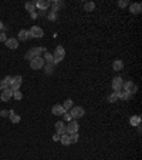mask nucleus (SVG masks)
<instances>
[{"mask_svg":"<svg viewBox=\"0 0 142 160\" xmlns=\"http://www.w3.org/2000/svg\"><path fill=\"white\" fill-rule=\"evenodd\" d=\"M13 90L12 89H4L1 91V96H0V99H1V102H9L12 97H13Z\"/></svg>","mask_w":142,"mask_h":160,"instance_id":"9b49d317","label":"nucleus"},{"mask_svg":"<svg viewBox=\"0 0 142 160\" xmlns=\"http://www.w3.org/2000/svg\"><path fill=\"white\" fill-rule=\"evenodd\" d=\"M30 16H31V19H37V13H30Z\"/></svg>","mask_w":142,"mask_h":160,"instance_id":"58836bf2","label":"nucleus"},{"mask_svg":"<svg viewBox=\"0 0 142 160\" xmlns=\"http://www.w3.org/2000/svg\"><path fill=\"white\" fill-rule=\"evenodd\" d=\"M51 113H53L54 116H63L66 113V110H64V107L61 106V105H54L53 109H51Z\"/></svg>","mask_w":142,"mask_h":160,"instance_id":"4468645a","label":"nucleus"},{"mask_svg":"<svg viewBox=\"0 0 142 160\" xmlns=\"http://www.w3.org/2000/svg\"><path fill=\"white\" fill-rule=\"evenodd\" d=\"M141 10H142L141 3H132V4L129 6V12H131L132 15H139Z\"/></svg>","mask_w":142,"mask_h":160,"instance_id":"2eb2a0df","label":"nucleus"},{"mask_svg":"<svg viewBox=\"0 0 142 160\" xmlns=\"http://www.w3.org/2000/svg\"><path fill=\"white\" fill-rule=\"evenodd\" d=\"M94 9H95V3H92V1L84 3V10L85 12H94Z\"/></svg>","mask_w":142,"mask_h":160,"instance_id":"b1692460","label":"nucleus"},{"mask_svg":"<svg viewBox=\"0 0 142 160\" xmlns=\"http://www.w3.org/2000/svg\"><path fill=\"white\" fill-rule=\"evenodd\" d=\"M112 69L117 71L122 70V69H124V62H122V60H115V62L112 63Z\"/></svg>","mask_w":142,"mask_h":160,"instance_id":"412c9836","label":"nucleus"},{"mask_svg":"<svg viewBox=\"0 0 142 160\" xmlns=\"http://www.w3.org/2000/svg\"><path fill=\"white\" fill-rule=\"evenodd\" d=\"M117 94H118V99H122V100H129L131 99V93H128V91H124V90H119V91H117Z\"/></svg>","mask_w":142,"mask_h":160,"instance_id":"a211bd4d","label":"nucleus"},{"mask_svg":"<svg viewBox=\"0 0 142 160\" xmlns=\"http://www.w3.org/2000/svg\"><path fill=\"white\" fill-rule=\"evenodd\" d=\"M3 80L6 82V85H7V86H10V85H12V80H13V77H12V76H6Z\"/></svg>","mask_w":142,"mask_h":160,"instance_id":"72a5a7b5","label":"nucleus"},{"mask_svg":"<svg viewBox=\"0 0 142 160\" xmlns=\"http://www.w3.org/2000/svg\"><path fill=\"white\" fill-rule=\"evenodd\" d=\"M0 116H1V117H7V116H9V112H7V110H1V112H0Z\"/></svg>","mask_w":142,"mask_h":160,"instance_id":"e433bc0d","label":"nucleus"},{"mask_svg":"<svg viewBox=\"0 0 142 160\" xmlns=\"http://www.w3.org/2000/svg\"><path fill=\"white\" fill-rule=\"evenodd\" d=\"M122 90L124 91H128V93H131V94H135L137 93V90H138V87L132 83V82H125V83H122Z\"/></svg>","mask_w":142,"mask_h":160,"instance_id":"0eeeda50","label":"nucleus"},{"mask_svg":"<svg viewBox=\"0 0 142 160\" xmlns=\"http://www.w3.org/2000/svg\"><path fill=\"white\" fill-rule=\"evenodd\" d=\"M53 140H60V134H57V133H54V136H53Z\"/></svg>","mask_w":142,"mask_h":160,"instance_id":"4c0bfd02","label":"nucleus"},{"mask_svg":"<svg viewBox=\"0 0 142 160\" xmlns=\"http://www.w3.org/2000/svg\"><path fill=\"white\" fill-rule=\"evenodd\" d=\"M13 97H14L16 100H21V99H23V93H21L20 90H16V91L13 93Z\"/></svg>","mask_w":142,"mask_h":160,"instance_id":"c756f323","label":"nucleus"},{"mask_svg":"<svg viewBox=\"0 0 142 160\" xmlns=\"http://www.w3.org/2000/svg\"><path fill=\"white\" fill-rule=\"evenodd\" d=\"M4 89H9V86L6 85V82H4V80H0V90L3 91Z\"/></svg>","mask_w":142,"mask_h":160,"instance_id":"f704fd0d","label":"nucleus"},{"mask_svg":"<svg viewBox=\"0 0 142 160\" xmlns=\"http://www.w3.org/2000/svg\"><path fill=\"white\" fill-rule=\"evenodd\" d=\"M47 17H48V20H51V21H54V20H57V17H58V15H57L55 12H53V10H51V12H50V13L47 15Z\"/></svg>","mask_w":142,"mask_h":160,"instance_id":"c85d7f7f","label":"nucleus"},{"mask_svg":"<svg viewBox=\"0 0 142 160\" xmlns=\"http://www.w3.org/2000/svg\"><path fill=\"white\" fill-rule=\"evenodd\" d=\"M41 54H43V47H34V49H30L26 53V59L27 60H31L34 57H41Z\"/></svg>","mask_w":142,"mask_h":160,"instance_id":"7ed1b4c3","label":"nucleus"},{"mask_svg":"<svg viewBox=\"0 0 142 160\" xmlns=\"http://www.w3.org/2000/svg\"><path fill=\"white\" fill-rule=\"evenodd\" d=\"M54 126H55V133H57V134L61 136V134L67 133V129H66V123H64V122H57Z\"/></svg>","mask_w":142,"mask_h":160,"instance_id":"f8f14e48","label":"nucleus"},{"mask_svg":"<svg viewBox=\"0 0 142 160\" xmlns=\"http://www.w3.org/2000/svg\"><path fill=\"white\" fill-rule=\"evenodd\" d=\"M21 83H23V77H21V76H14V77H13V80H12V85L9 86V89H12L13 91L20 90Z\"/></svg>","mask_w":142,"mask_h":160,"instance_id":"423d86ee","label":"nucleus"},{"mask_svg":"<svg viewBox=\"0 0 142 160\" xmlns=\"http://www.w3.org/2000/svg\"><path fill=\"white\" fill-rule=\"evenodd\" d=\"M71 116H72V119L74 120H77V119H80V117H83L84 114H85V110L83 109V107H80V106H72L71 107Z\"/></svg>","mask_w":142,"mask_h":160,"instance_id":"20e7f679","label":"nucleus"},{"mask_svg":"<svg viewBox=\"0 0 142 160\" xmlns=\"http://www.w3.org/2000/svg\"><path fill=\"white\" fill-rule=\"evenodd\" d=\"M50 4H51V1H48V0H38V1H36V7L40 12H46L50 7Z\"/></svg>","mask_w":142,"mask_h":160,"instance_id":"1a4fd4ad","label":"nucleus"},{"mask_svg":"<svg viewBox=\"0 0 142 160\" xmlns=\"http://www.w3.org/2000/svg\"><path fill=\"white\" fill-rule=\"evenodd\" d=\"M3 26H4V24H3V23H1V20H0V32L3 30Z\"/></svg>","mask_w":142,"mask_h":160,"instance_id":"ea45409f","label":"nucleus"},{"mask_svg":"<svg viewBox=\"0 0 142 160\" xmlns=\"http://www.w3.org/2000/svg\"><path fill=\"white\" fill-rule=\"evenodd\" d=\"M26 10L30 12V13H34L36 12V1H27V3H26Z\"/></svg>","mask_w":142,"mask_h":160,"instance_id":"5701e85b","label":"nucleus"},{"mask_svg":"<svg viewBox=\"0 0 142 160\" xmlns=\"http://www.w3.org/2000/svg\"><path fill=\"white\" fill-rule=\"evenodd\" d=\"M128 4H129L128 0H119V1H118V6H119V7H126Z\"/></svg>","mask_w":142,"mask_h":160,"instance_id":"2f4dec72","label":"nucleus"},{"mask_svg":"<svg viewBox=\"0 0 142 160\" xmlns=\"http://www.w3.org/2000/svg\"><path fill=\"white\" fill-rule=\"evenodd\" d=\"M78 133H72V134H70V140H71V143H77L78 142Z\"/></svg>","mask_w":142,"mask_h":160,"instance_id":"7c9ffc66","label":"nucleus"},{"mask_svg":"<svg viewBox=\"0 0 142 160\" xmlns=\"http://www.w3.org/2000/svg\"><path fill=\"white\" fill-rule=\"evenodd\" d=\"M44 64H46V63H44L43 57H34V59L30 60V67H31L33 70H40V69H43Z\"/></svg>","mask_w":142,"mask_h":160,"instance_id":"f03ea898","label":"nucleus"},{"mask_svg":"<svg viewBox=\"0 0 142 160\" xmlns=\"http://www.w3.org/2000/svg\"><path fill=\"white\" fill-rule=\"evenodd\" d=\"M66 57V49L63 46H57L55 50H54V54H53V64H58L63 59Z\"/></svg>","mask_w":142,"mask_h":160,"instance_id":"f257e3e1","label":"nucleus"},{"mask_svg":"<svg viewBox=\"0 0 142 160\" xmlns=\"http://www.w3.org/2000/svg\"><path fill=\"white\" fill-rule=\"evenodd\" d=\"M18 39H20V42H26V40H29L30 39V33H29V30H24V29H21L20 32H18ZM17 39V40H18Z\"/></svg>","mask_w":142,"mask_h":160,"instance_id":"dca6fc26","label":"nucleus"},{"mask_svg":"<svg viewBox=\"0 0 142 160\" xmlns=\"http://www.w3.org/2000/svg\"><path fill=\"white\" fill-rule=\"evenodd\" d=\"M43 69H44V71H46L47 74H51V73L54 71V64L53 63H47V64H44Z\"/></svg>","mask_w":142,"mask_h":160,"instance_id":"393cba45","label":"nucleus"},{"mask_svg":"<svg viewBox=\"0 0 142 160\" xmlns=\"http://www.w3.org/2000/svg\"><path fill=\"white\" fill-rule=\"evenodd\" d=\"M50 6L53 7V12H55V13H57L60 9H63L64 3H63V1H60V0H54V1L51 3V4H50Z\"/></svg>","mask_w":142,"mask_h":160,"instance_id":"f3484780","label":"nucleus"},{"mask_svg":"<svg viewBox=\"0 0 142 160\" xmlns=\"http://www.w3.org/2000/svg\"><path fill=\"white\" fill-rule=\"evenodd\" d=\"M119 99H118V94H117V91H114V93H111L109 96H108V102L109 103H115V102H118Z\"/></svg>","mask_w":142,"mask_h":160,"instance_id":"a878e982","label":"nucleus"},{"mask_svg":"<svg viewBox=\"0 0 142 160\" xmlns=\"http://www.w3.org/2000/svg\"><path fill=\"white\" fill-rule=\"evenodd\" d=\"M61 106L64 107V110H66V112H68L71 107H72V100H71V99H66L64 105H61Z\"/></svg>","mask_w":142,"mask_h":160,"instance_id":"cd10ccee","label":"nucleus"},{"mask_svg":"<svg viewBox=\"0 0 142 160\" xmlns=\"http://www.w3.org/2000/svg\"><path fill=\"white\" fill-rule=\"evenodd\" d=\"M122 77H119V76H117V77H114V80H112V90L114 91H119V90H122Z\"/></svg>","mask_w":142,"mask_h":160,"instance_id":"9d476101","label":"nucleus"},{"mask_svg":"<svg viewBox=\"0 0 142 160\" xmlns=\"http://www.w3.org/2000/svg\"><path fill=\"white\" fill-rule=\"evenodd\" d=\"M43 60H44V63H46V62H47V63H53V54L50 53V52H44Z\"/></svg>","mask_w":142,"mask_h":160,"instance_id":"bb28decb","label":"nucleus"},{"mask_svg":"<svg viewBox=\"0 0 142 160\" xmlns=\"http://www.w3.org/2000/svg\"><path fill=\"white\" fill-rule=\"evenodd\" d=\"M78 127H80V125H78V122L72 119L71 122H68V125L66 126V129H67V134H72V133H78Z\"/></svg>","mask_w":142,"mask_h":160,"instance_id":"39448f33","label":"nucleus"},{"mask_svg":"<svg viewBox=\"0 0 142 160\" xmlns=\"http://www.w3.org/2000/svg\"><path fill=\"white\" fill-rule=\"evenodd\" d=\"M7 40V36H6V32H0V42H6Z\"/></svg>","mask_w":142,"mask_h":160,"instance_id":"c9c22d12","label":"nucleus"},{"mask_svg":"<svg viewBox=\"0 0 142 160\" xmlns=\"http://www.w3.org/2000/svg\"><path fill=\"white\" fill-rule=\"evenodd\" d=\"M129 123L132 126H135V127L141 126V116H132V117L129 119Z\"/></svg>","mask_w":142,"mask_h":160,"instance_id":"4be33fe9","label":"nucleus"},{"mask_svg":"<svg viewBox=\"0 0 142 160\" xmlns=\"http://www.w3.org/2000/svg\"><path fill=\"white\" fill-rule=\"evenodd\" d=\"M29 33H30V37H36V39H40V37H43V36H44L43 29H41V27H38V26H33V27L29 30Z\"/></svg>","mask_w":142,"mask_h":160,"instance_id":"6e6552de","label":"nucleus"},{"mask_svg":"<svg viewBox=\"0 0 142 160\" xmlns=\"http://www.w3.org/2000/svg\"><path fill=\"white\" fill-rule=\"evenodd\" d=\"M63 116H64V119H66L67 122H71V120H72V116H71L70 112H66V113H64Z\"/></svg>","mask_w":142,"mask_h":160,"instance_id":"473e14b6","label":"nucleus"},{"mask_svg":"<svg viewBox=\"0 0 142 160\" xmlns=\"http://www.w3.org/2000/svg\"><path fill=\"white\" fill-rule=\"evenodd\" d=\"M60 142H61V144H64V146H68V144H71L70 134H67V133L61 134V136H60Z\"/></svg>","mask_w":142,"mask_h":160,"instance_id":"aec40b11","label":"nucleus"},{"mask_svg":"<svg viewBox=\"0 0 142 160\" xmlns=\"http://www.w3.org/2000/svg\"><path fill=\"white\" fill-rule=\"evenodd\" d=\"M4 43H6V46H7L9 49H12V50H14V49H17V47H18V40H17V39H14V37L7 39Z\"/></svg>","mask_w":142,"mask_h":160,"instance_id":"ddd939ff","label":"nucleus"},{"mask_svg":"<svg viewBox=\"0 0 142 160\" xmlns=\"http://www.w3.org/2000/svg\"><path fill=\"white\" fill-rule=\"evenodd\" d=\"M9 116H10V122L14 123V125H16V123H20V120H21L20 114H16L13 110H10V114H9Z\"/></svg>","mask_w":142,"mask_h":160,"instance_id":"6ab92c4d","label":"nucleus"}]
</instances>
